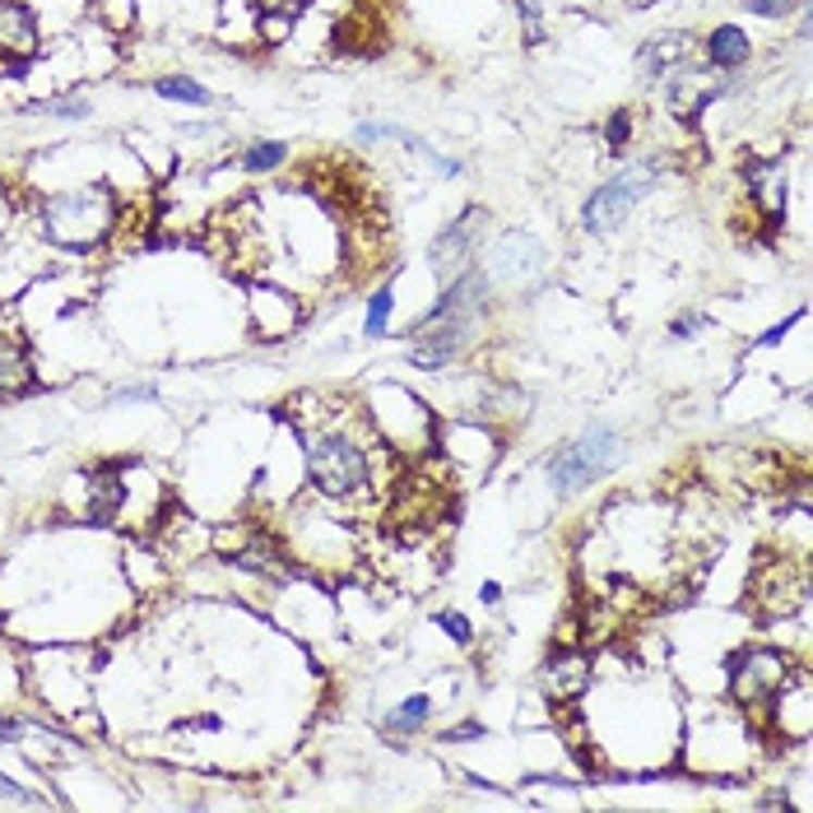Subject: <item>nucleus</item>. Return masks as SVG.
<instances>
[{
    "instance_id": "nucleus-1",
    "label": "nucleus",
    "mask_w": 813,
    "mask_h": 813,
    "mask_svg": "<svg viewBox=\"0 0 813 813\" xmlns=\"http://www.w3.org/2000/svg\"><path fill=\"white\" fill-rule=\"evenodd\" d=\"M307 446H303V465H307V479L311 489L331 503H362L377 483V465H372V438L377 428L368 414H358L354 428H344L335 414L325 419L321 428L303 432Z\"/></svg>"
},
{
    "instance_id": "nucleus-23",
    "label": "nucleus",
    "mask_w": 813,
    "mask_h": 813,
    "mask_svg": "<svg viewBox=\"0 0 813 813\" xmlns=\"http://www.w3.org/2000/svg\"><path fill=\"white\" fill-rule=\"evenodd\" d=\"M706 331V311H679L669 321V340H698Z\"/></svg>"
},
{
    "instance_id": "nucleus-25",
    "label": "nucleus",
    "mask_w": 813,
    "mask_h": 813,
    "mask_svg": "<svg viewBox=\"0 0 813 813\" xmlns=\"http://www.w3.org/2000/svg\"><path fill=\"white\" fill-rule=\"evenodd\" d=\"M38 112H47V116H89V102H84V98H57V102H42V108Z\"/></svg>"
},
{
    "instance_id": "nucleus-6",
    "label": "nucleus",
    "mask_w": 813,
    "mask_h": 813,
    "mask_svg": "<svg viewBox=\"0 0 813 813\" xmlns=\"http://www.w3.org/2000/svg\"><path fill=\"white\" fill-rule=\"evenodd\" d=\"M655 177H661V168H655V163H632V168H623L618 177H609L604 186H595V196L586 200V210H581L586 233H609V229H618V223L628 219L632 205H642V200L655 192Z\"/></svg>"
},
{
    "instance_id": "nucleus-7",
    "label": "nucleus",
    "mask_w": 813,
    "mask_h": 813,
    "mask_svg": "<svg viewBox=\"0 0 813 813\" xmlns=\"http://www.w3.org/2000/svg\"><path fill=\"white\" fill-rule=\"evenodd\" d=\"M544 274V247L534 237H521L512 233L497 242V251L489 256V270H483V280H489V288H530L534 280Z\"/></svg>"
},
{
    "instance_id": "nucleus-19",
    "label": "nucleus",
    "mask_w": 813,
    "mask_h": 813,
    "mask_svg": "<svg viewBox=\"0 0 813 813\" xmlns=\"http://www.w3.org/2000/svg\"><path fill=\"white\" fill-rule=\"evenodd\" d=\"M391 307H395V288L391 284H382L368 298V317H362V335L368 340H382L386 335V325H391Z\"/></svg>"
},
{
    "instance_id": "nucleus-11",
    "label": "nucleus",
    "mask_w": 813,
    "mask_h": 813,
    "mask_svg": "<svg viewBox=\"0 0 813 813\" xmlns=\"http://www.w3.org/2000/svg\"><path fill=\"white\" fill-rule=\"evenodd\" d=\"M479 223H489V214L483 210H470L465 219H456L452 229H446L438 242H432V251H428V261L446 270V280L460 270H470V256H475V237H479Z\"/></svg>"
},
{
    "instance_id": "nucleus-26",
    "label": "nucleus",
    "mask_w": 813,
    "mask_h": 813,
    "mask_svg": "<svg viewBox=\"0 0 813 813\" xmlns=\"http://www.w3.org/2000/svg\"><path fill=\"white\" fill-rule=\"evenodd\" d=\"M159 401V391L153 386H121V391H112V405H153Z\"/></svg>"
},
{
    "instance_id": "nucleus-13",
    "label": "nucleus",
    "mask_w": 813,
    "mask_h": 813,
    "mask_svg": "<svg viewBox=\"0 0 813 813\" xmlns=\"http://www.w3.org/2000/svg\"><path fill=\"white\" fill-rule=\"evenodd\" d=\"M702 51H706V65H716V71H739V65L753 57V42L739 24H720V28L706 33Z\"/></svg>"
},
{
    "instance_id": "nucleus-21",
    "label": "nucleus",
    "mask_w": 813,
    "mask_h": 813,
    "mask_svg": "<svg viewBox=\"0 0 813 813\" xmlns=\"http://www.w3.org/2000/svg\"><path fill=\"white\" fill-rule=\"evenodd\" d=\"M632 131H637V116H632V108H618L609 121H604V145H609L614 153H618V149H628Z\"/></svg>"
},
{
    "instance_id": "nucleus-5",
    "label": "nucleus",
    "mask_w": 813,
    "mask_h": 813,
    "mask_svg": "<svg viewBox=\"0 0 813 813\" xmlns=\"http://www.w3.org/2000/svg\"><path fill=\"white\" fill-rule=\"evenodd\" d=\"M790 674H794V661L786 651L749 646V651H739L735 665H730V698H735V706H743V716H763L767 698L790 679Z\"/></svg>"
},
{
    "instance_id": "nucleus-4",
    "label": "nucleus",
    "mask_w": 813,
    "mask_h": 813,
    "mask_svg": "<svg viewBox=\"0 0 813 813\" xmlns=\"http://www.w3.org/2000/svg\"><path fill=\"white\" fill-rule=\"evenodd\" d=\"M804 567L786 553H763L749 572V604L757 618H790L804 604Z\"/></svg>"
},
{
    "instance_id": "nucleus-16",
    "label": "nucleus",
    "mask_w": 813,
    "mask_h": 813,
    "mask_svg": "<svg viewBox=\"0 0 813 813\" xmlns=\"http://www.w3.org/2000/svg\"><path fill=\"white\" fill-rule=\"evenodd\" d=\"M683 57H688V33H661V38H651L637 51V65L646 71V79H661L669 71H679Z\"/></svg>"
},
{
    "instance_id": "nucleus-15",
    "label": "nucleus",
    "mask_w": 813,
    "mask_h": 813,
    "mask_svg": "<svg viewBox=\"0 0 813 813\" xmlns=\"http://www.w3.org/2000/svg\"><path fill=\"white\" fill-rule=\"evenodd\" d=\"M251 307H256V325H261V340H284L293 325H298V303H293L288 293L261 288Z\"/></svg>"
},
{
    "instance_id": "nucleus-8",
    "label": "nucleus",
    "mask_w": 813,
    "mask_h": 813,
    "mask_svg": "<svg viewBox=\"0 0 813 813\" xmlns=\"http://www.w3.org/2000/svg\"><path fill=\"white\" fill-rule=\"evenodd\" d=\"M763 712H772V735H781V743H804L809 739L813 712H809V674H804V665H794V674L767 698Z\"/></svg>"
},
{
    "instance_id": "nucleus-20",
    "label": "nucleus",
    "mask_w": 813,
    "mask_h": 813,
    "mask_svg": "<svg viewBox=\"0 0 813 813\" xmlns=\"http://www.w3.org/2000/svg\"><path fill=\"white\" fill-rule=\"evenodd\" d=\"M288 163V145L284 140H256L247 153H242V168L247 172H274Z\"/></svg>"
},
{
    "instance_id": "nucleus-29",
    "label": "nucleus",
    "mask_w": 813,
    "mask_h": 813,
    "mask_svg": "<svg viewBox=\"0 0 813 813\" xmlns=\"http://www.w3.org/2000/svg\"><path fill=\"white\" fill-rule=\"evenodd\" d=\"M0 794H5V800H20V804H42V794H33V790H20L10 781V776H0Z\"/></svg>"
},
{
    "instance_id": "nucleus-2",
    "label": "nucleus",
    "mask_w": 813,
    "mask_h": 813,
    "mask_svg": "<svg viewBox=\"0 0 813 813\" xmlns=\"http://www.w3.org/2000/svg\"><path fill=\"white\" fill-rule=\"evenodd\" d=\"M116 196L112 186H75V192H57L42 200V233L57 242V247L71 251H94L98 242H108L116 233Z\"/></svg>"
},
{
    "instance_id": "nucleus-3",
    "label": "nucleus",
    "mask_w": 813,
    "mask_h": 813,
    "mask_svg": "<svg viewBox=\"0 0 813 813\" xmlns=\"http://www.w3.org/2000/svg\"><path fill=\"white\" fill-rule=\"evenodd\" d=\"M623 456H628L623 432L609 428V423H591V428H581L572 442H563L558 452L549 456V465H544L549 489L558 497H577V493L591 489V483L609 479L623 465Z\"/></svg>"
},
{
    "instance_id": "nucleus-17",
    "label": "nucleus",
    "mask_w": 813,
    "mask_h": 813,
    "mask_svg": "<svg viewBox=\"0 0 813 813\" xmlns=\"http://www.w3.org/2000/svg\"><path fill=\"white\" fill-rule=\"evenodd\" d=\"M428 720H432V698H428V693H414V698H405V702L382 720V735H386V739H409V735H419Z\"/></svg>"
},
{
    "instance_id": "nucleus-9",
    "label": "nucleus",
    "mask_w": 813,
    "mask_h": 813,
    "mask_svg": "<svg viewBox=\"0 0 813 813\" xmlns=\"http://www.w3.org/2000/svg\"><path fill=\"white\" fill-rule=\"evenodd\" d=\"M42 51V20L28 0H0V61L20 71Z\"/></svg>"
},
{
    "instance_id": "nucleus-24",
    "label": "nucleus",
    "mask_w": 813,
    "mask_h": 813,
    "mask_svg": "<svg viewBox=\"0 0 813 813\" xmlns=\"http://www.w3.org/2000/svg\"><path fill=\"white\" fill-rule=\"evenodd\" d=\"M794 5H804V0H743V10H749V14H763V20H786Z\"/></svg>"
},
{
    "instance_id": "nucleus-27",
    "label": "nucleus",
    "mask_w": 813,
    "mask_h": 813,
    "mask_svg": "<svg viewBox=\"0 0 813 813\" xmlns=\"http://www.w3.org/2000/svg\"><path fill=\"white\" fill-rule=\"evenodd\" d=\"M465 739H483V720H460L452 730H442L438 743H465Z\"/></svg>"
},
{
    "instance_id": "nucleus-10",
    "label": "nucleus",
    "mask_w": 813,
    "mask_h": 813,
    "mask_svg": "<svg viewBox=\"0 0 813 813\" xmlns=\"http://www.w3.org/2000/svg\"><path fill=\"white\" fill-rule=\"evenodd\" d=\"M591 661H586V651H577V646H558L544 661V669H540V683H544V698L549 702H558V706H567V702H577L586 688H591Z\"/></svg>"
},
{
    "instance_id": "nucleus-30",
    "label": "nucleus",
    "mask_w": 813,
    "mask_h": 813,
    "mask_svg": "<svg viewBox=\"0 0 813 813\" xmlns=\"http://www.w3.org/2000/svg\"><path fill=\"white\" fill-rule=\"evenodd\" d=\"M479 600L489 604V609H493V604H503V581H483L479 586Z\"/></svg>"
},
{
    "instance_id": "nucleus-14",
    "label": "nucleus",
    "mask_w": 813,
    "mask_h": 813,
    "mask_svg": "<svg viewBox=\"0 0 813 813\" xmlns=\"http://www.w3.org/2000/svg\"><path fill=\"white\" fill-rule=\"evenodd\" d=\"M749 196L772 223L786 214V172L781 163H749Z\"/></svg>"
},
{
    "instance_id": "nucleus-28",
    "label": "nucleus",
    "mask_w": 813,
    "mask_h": 813,
    "mask_svg": "<svg viewBox=\"0 0 813 813\" xmlns=\"http://www.w3.org/2000/svg\"><path fill=\"white\" fill-rule=\"evenodd\" d=\"M28 730V716H5L0 712V743H24Z\"/></svg>"
},
{
    "instance_id": "nucleus-22",
    "label": "nucleus",
    "mask_w": 813,
    "mask_h": 813,
    "mask_svg": "<svg viewBox=\"0 0 813 813\" xmlns=\"http://www.w3.org/2000/svg\"><path fill=\"white\" fill-rule=\"evenodd\" d=\"M432 623H438V628L452 637L456 646H475V623L465 618L460 609H438V618H432Z\"/></svg>"
},
{
    "instance_id": "nucleus-18",
    "label": "nucleus",
    "mask_w": 813,
    "mask_h": 813,
    "mask_svg": "<svg viewBox=\"0 0 813 813\" xmlns=\"http://www.w3.org/2000/svg\"><path fill=\"white\" fill-rule=\"evenodd\" d=\"M153 94L168 98V102H192V108H210L214 94L205 89L200 79L192 75H163V79H153Z\"/></svg>"
},
{
    "instance_id": "nucleus-12",
    "label": "nucleus",
    "mask_w": 813,
    "mask_h": 813,
    "mask_svg": "<svg viewBox=\"0 0 813 813\" xmlns=\"http://www.w3.org/2000/svg\"><path fill=\"white\" fill-rule=\"evenodd\" d=\"M38 386V372H33V354L20 335H0V401H20Z\"/></svg>"
}]
</instances>
